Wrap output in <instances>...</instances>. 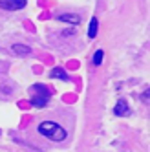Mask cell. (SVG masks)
Returning <instances> with one entry per match:
<instances>
[{
  "label": "cell",
  "mask_w": 150,
  "mask_h": 152,
  "mask_svg": "<svg viewBox=\"0 0 150 152\" xmlns=\"http://www.w3.org/2000/svg\"><path fill=\"white\" fill-rule=\"evenodd\" d=\"M39 134L51 141H64L66 139V130L55 121H42L39 125Z\"/></svg>",
  "instance_id": "6da1fadb"
},
{
  "label": "cell",
  "mask_w": 150,
  "mask_h": 152,
  "mask_svg": "<svg viewBox=\"0 0 150 152\" xmlns=\"http://www.w3.org/2000/svg\"><path fill=\"white\" fill-rule=\"evenodd\" d=\"M29 99H31V104L37 106V108H42L46 106L48 101H50V90L46 88V84H33L29 88Z\"/></svg>",
  "instance_id": "7a4b0ae2"
},
{
  "label": "cell",
  "mask_w": 150,
  "mask_h": 152,
  "mask_svg": "<svg viewBox=\"0 0 150 152\" xmlns=\"http://www.w3.org/2000/svg\"><path fill=\"white\" fill-rule=\"evenodd\" d=\"M0 7L7 11H17V9L26 7V0H0Z\"/></svg>",
  "instance_id": "3957f363"
},
{
  "label": "cell",
  "mask_w": 150,
  "mask_h": 152,
  "mask_svg": "<svg viewBox=\"0 0 150 152\" xmlns=\"http://www.w3.org/2000/svg\"><path fill=\"white\" fill-rule=\"evenodd\" d=\"M115 115H130V108H128V103L125 101V99H119L117 101V104H115Z\"/></svg>",
  "instance_id": "277c9868"
},
{
  "label": "cell",
  "mask_w": 150,
  "mask_h": 152,
  "mask_svg": "<svg viewBox=\"0 0 150 152\" xmlns=\"http://www.w3.org/2000/svg\"><path fill=\"white\" fill-rule=\"evenodd\" d=\"M59 20H62V22H68V24H79V22H81L79 15H73V13H62V15H59Z\"/></svg>",
  "instance_id": "5b68a950"
},
{
  "label": "cell",
  "mask_w": 150,
  "mask_h": 152,
  "mask_svg": "<svg viewBox=\"0 0 150 152\" xmlns=\"http://www.w3.org/2000/svg\"><path fill=\"white\" fill-rule=\"evenodd\" d=\"M51 79H60V81H70V77H68V73L64 72L62 68H53L51 70Z\"/></svg>",
  "instance_id": "8992f818"
},
{
  "label": "cell",
  "mask_w": 150,
  "mask_h": 152,
  "mask_svg": "<svg viewBox=\"0 0 150 152\" xmlns=\"http://www.w3.org/2000/svg\"><path fill=\"white\" fill-rule=\"evenodd\" d=\"M11 50L17 53V55H31V48L26 46V44H13Z\"/></svg>",
  "instance_id": "52a82bcc"
},
{
  "label": "cell",
  "mask_w": 150,
  "mask_h": 152,
  "mask_svg": "<svg viewBox=\"0 0 150 152\" xmlns=\"http://www.w3.org/2000/svg\"><path fill=\"white\" fill-rule=\"evenodd\" d=\"M97 28H99V22H97V18H92L90 20V26H88V37L90 39H95L97 37Z\"/></svg>",
  "instance_id": "ba28073f"
},
{
  "label": "cell",
  "mask_w": 150,
  "mask_h": 152,
  "mask_svg": "<svg viewBox=\"0 0 150 152\" xmlns=\"http://www.w3.org/2000/svg\"><path fill=\"white\" fill-rule=\"evenodd\" d=\"M103 57H104V51L103 50L95 51V55H93V64H95V66H99V64L103 62Z\"/></svg>",
  "instance_id": "9c48e42d"
}]
</instances>
